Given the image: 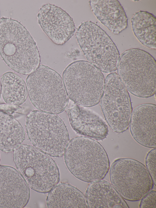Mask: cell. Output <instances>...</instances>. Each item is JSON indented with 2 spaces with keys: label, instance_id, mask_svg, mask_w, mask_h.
I'll use <instances>...</instances> for the list:
<instances>
[{
  "label": "cell",
  "instance_id": "obj_1",
  "mask_svg": "<svg viewBox=\"0 0 156 208\" xmlns=\"http://www.w3.org/2000/svg\"><path fill=\"white\" fill-rule=\"evenodd\" d=\"M0 55L14 71L27 75L39 66L40 56L36 43L26 28L11 18L0 19Z\"/></svg>",
  "mask_w": 156,
  "mask_h": 208
},
{
  "label": "cell",
  "instance_id": "obj_2",
  "mask_svg": "<svg viewBox=\"0 0 156 208\" xmlns=\"http://www.w3.org/2000/svg\"><path fill=\"white\" fill-rule=\"evenodd\" d=\"M64 155L70 173L85 182L102 180L110 168L109 160L103 147L98 141L87 137L78 136L71 139Z\"/></svg>",
  "mask_w": 156,
  "mask_h": 208
},
{
  "label": "cell",
  "instance_id": "obj_3",
  "mask_svg": "<svg viewBox=\"0 0 156 208\" xmlns=\"http://www.w3.org/2000/svg\"><path fill=\"white\" fill-rule=\"evenodd\" d=\"M16 168L32 189L49 192L59 181L57 165L49 155L35 147L21 144L13 151Z\"/></svg>",
  "mask_w": 156,
  "mask_h": 208
},
{
  "label": "cell",
  "instance_id": "obj_4",
  "mask_svg": "<svg viewBox=\"0 0 156 208\" xmlns=\"http://www.w3.org/2000/svg\"><path fill=\"white\" fill-rule=\"evenodd\" d=\"M156 62L149 53L137 48L120 56L118 75L127 90L138 97L148 98L156 92Z\"/></svg>",
  "mask_w": 156,
  "mask_h": 208
},
{
  "label": "cell",
  "instance_id": "obj_5",
  "mask_svg": "<svg viewBox=\"0 0 156 208\" xmlns=\"http://www.w3.org/2000/svg\"><path fill=\"white\" fill-rule=\"evenodd\" d=\"M28 95L37 109L55 114L66 109L69 102L62 77L48 66L40 65L26 79Z\"/></svg>",
  "mask_w": 156,
  "mask_h": 208
},
{
  "label": "cell",
  "instance_id": "obj_6",
  "mask_svg": "<svg viewBox=\"0 0 156 208\" xmlns=\"http://www.w3.org/2000/svg\"><path fill=\"white\" fill-rule=\"evenodd\" d=\"M26 128L34 147L51 157L63 156L69 137L64 122L57 115L31 111L27 116Z\"/></svg>",
  "mask_w": 156,
  "mask_h": 208
},
{
  "label": "cell",
  "instance_id": "obj_7",
  "mask_svg": "<svg viewBox=\"0 0 156 208\" xmlns=\"http://www.w3.org/2000/svg\"><path fill=\"white\" fill-rule=\"evenodd\" d=\"M68 96L80 106L91 107L100 102L105 85L102 72L87 61L80 60L69 64L62 75Z\"/></svg>",
  "mask_w": 156,
  "mask_h": 208
},
{
  "label": "cell",
  "instance_id": "obj_8",
  "mask_svg": "<svg viewBox=\"0 0 156 208\" xmlns=\"http://www.w3.org/2000/svg\"><path fill=\"white\" fill-rule=\"evenodd\" d=\"M77 42L88 62L105 73L117 70L119 52L106 32L90 21L82 23L76 34Z\"/></svg>",
  "mask_w": 156,
  "mask_h": 208
},
{
  "label": "cell",
  "instance_id": "obj_9",
  "mask_svg": "<svg viewBox=\"0 0 156 208\" xmlns=\"http://www.w3.org/2000/svg\"><path fill=\"white\" fill-rule=\"evenodd\" d=\"M112 185L124 199L130 201L140 199L152 190L154 184L146 167L134 159L115 160L109 171Z\"/></svg>",
  "mask_w": 156,
  "mask_h": 208
},
{
  "label": "cell",
  "instance_id": "obj_10",
  "mask_svg": "<svg viewBox=\"0 0 156 208\" xmlns=\"http://www.w3.org/2000/svg\"><path fill=\"white\" fill-rule=\"evenodd\" d=\"M100 106L106 121L113 131L122 133L128 129L132 113L131 102L127 90L115 72L105 77Z\"/></svg>",
  "mask_w": 156,
  "mask_h": 208
},
{
  "label": "cell",
  "instance_id": "obj_11",
  "mask_svg": "<svg viewBox=\"0 0 156 208\" xmlns=\"http://www.w3.org/2000/svg\"><path fill=\"white\" fill-rule=\"evenodd\" d=\"M37 17L43 31L57 45L64 44L74 34L76 27L72 18L66 11L54 5H43Z\"/></svg>",
  "mask_w": 156,
  "mask_h": 208
},
{
  "label": "cell",
  "instance_id": "obj_12",
  "mask_svg": "<svg viewBox=\"0 0 156 208\" xmlns=\"http://www.w3.org/2000/svg\"><path fill=\"white\" fill-rule=\"evenodd\" d=\"M30 195L29 186L18 170L0 166V208H22Z\"/></svg>",
  "mask_w": 156,
  "mask_h": 208
},
{
  "label": "cell",
  "instance_id": "obj_13",
  "mask_svg": "<svg viewBox=\"0 0 156 208\" xmlns=\"http://www.w3.org/2000/svg\"><path fill=\"white\" fill-rule=\"evenodd\" d=\"M70 124L77 133L96 140H102L108 133L105 121L93 111L71 101L65 109Z\"/></svg>",
  "mask_w": 156,
  "mask_h": 208
},
{
  "label": "cell",
  "instance_id": "obj_14",
  "mask_svg": "<svg viewBox=\"0 0 156 208\" xmlns=\"http://www.w3.org/2000/svg\"><path fill=\"white\" fill-rule=\"evenodd\" d=\"M156 106L146 103L136 107L131 115L129 129L133 138L145 147L156 148Z\"/></svg>",
  "mask_w": 156,
  "mask_h": 208
},
{
  "label": "cell",
  "instance_id": "obj_15",
  "mask_svg": "<svg viewBox=\"0 0 156 208\" xmlns=\"http://www.w3.org/2000/svg\"><path fill=\"white\" fill-rule=\"evenodd\" d=\"M91 9L97 19L115 34H119L128 26V18L117 0H92Z\"/></svg>",
  "mask_w": 156,
  "mask_h": 208
},
{
  "label": "cell",
  "instance_id": "obj_16",
  "mask_svg": "<svg viewBox=\"0 0 156 208\" xmlns=\"http://www.w3.org/2000/svg\"><path fill=\"white\" fill-rule=\"evenodd\" d=\"M85 198L89 208H129L112 184L104 180L90 184Z\"/></svg>",
  "mask_w": 156,
  "mask_h": 208
},
{
  "label": "cell",
  "instance_id": "obj_17",
  "mask_svg": "<svg viewBox=\"0 0 156 208\" xmlns=\"http://www.w3.org/2000/svg\"><path fill=\"white\" fill-rule=\"evenodd\" d=\"M49 208H88L83 194L76 188L61 183L49 192L46 199Z\"/></svg>",
  "mask_w": 156,
  "mask_h": 208
},
{
  "label": "cell",
  "instance_id": "obj_18",
  "mask_svg": "<svg viewBox=\"0 0 156 208\" xmlns=\"http://www.w3.org/2000/svg\"><path fill=\"white\" fill-rule=\"evenodd\" d=\"M25 133L20 123L12 115L0 110V150L13 151L21 144Z\"/></svg>",
  "mask_w": 156,
  "mask_h": 208
},
{
  "label": "cell",
  "instance_id": "obj_19",
  "mask_svg": "<svg viewBox=\"0 0 156 208\" xmlns=\"http://www.w3.org/2000/svg\"><path fill=\"white\" fill-rule=\"evenodd\" d=\"M131 25L134 34L144 45L156 49V18L147 11H140L133 16Z\"/></svg>",
  "mask_w": 156,
  "mask_h": 208
},
{
  "label": "cell",
  "instance_id": "obj_20",
  "mask_svg": "<svg viewBox=\"0 0 156 208\" xmlns=\"http://www.w3.org/2000/svg\"><path fill=\"white\" fill-rule=\"evenodd\" d=\"M2 97L9 105L18 106L26 100L28 93L26 84L23 78L12 72L4 73L1 77Z\"/></svg>",
  "mask_w": 156,
  "mask_h": 208
},
{
  "label": "cell",
  "instance_id": "obj_21",
  "mask_svg": "<svg viewBox=\"0 0 156 208\" xmlns=\"http://www.w3.org/2000/svg\"><path fill=\"white\" fill-rule=\"evenodd\" d=\"M156 148L151 150L145 158V164L152 180L154 185L156 186Z\"/></svg>",
  "mask_w": 156,
  "mask_h": 208
},
{
  "label": "cell",
  "instance_id": "obj_22",
  "mask_svg": "<svg viewBox=\"0 0 156 208\" xmlns=\"http://www.w3.org/2000/svg\"><path fill=\"white\" fill-rule=\"evenodd\" d=\"M156 191L151 190L141 199L139 207L156 208Z\"/></svg>",
  "mask_w": 156,
  "mask_h": 208
},
{
  "label": "cell",
  "instance_id": "obj_23",
  "mask_svg": "<svg viewBox=\"0 0 156 208\" xmlns=\"http://www.w3.org/2000/svg\"><path fill=\"white\" fill-rule=\"evenodd\" d=\"M2 83H1V80L0 79V97L1 95V94H2Z\"/></svg>",
  "mask_w": 156,
  "mask_h": 208
},
{
  "label": "cell",
  "instance_id": "obj_24",
  "mask_svg": "<svg viewBox=\"0 0 156 208\" xmlns=\"http://www.w3.org/2000/svg\"></svg>",
  "mask_w": 156,
  "mask_h": 208
}]
</instances>
